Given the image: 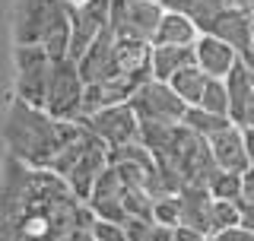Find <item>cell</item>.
I'll return each instance as SVG.
<instances>
[{
	"instance_id": "6da1fadb",
	"label": "cell",
	"mask_w": 254,
	"mask_h": 241,
	"mask_svg": "<svg viewBox=\"0 0 254 241\" xmlns=\"http://www.w3.org/2000/svg\"><path fill=\"white\" fill-rule=\"evenodd\" d=\"M95 216L48 168L3 159L0 241H92Z\"/></svg>"
},
{
	"instance_id": "7a4b0ae2",
	"label": "cell",
	"mask_w": 254,
	"mask_h": 241,
	"mask_svg": "<svg viewBox=\"0 0 254 241\" xmlns=\"http://www.w3.org/2000/svg\"><path fill=\"white\" fill-rule=\"evenodd\" d=\"M73 133H76V120L73 124L54 120L42 108H32L19 99H13L10 111H6L3 140L6 149H10L6 156H13L16 162L29 168H51L58 152L73 140Z\"/></svg>"
},
{
	"instance_id": "3957f363",
	"label": "cell",
	"mask_w": 254,
	"mask_h": 241,
	"mask_svg": "<svg viewBox=\"0 0 254 241\" xmlns=\"http://www.w3.org/2000/svg\"><path fill=\"white\" fill-rule=\"evenodd\" d=\"M16 48H45L51 58H67L70 6L64 0H16L13 13Z\"/></svg>"
},
{
	"instance_id": "277c9868",
	"label": "cell",
	"mask_w": 254,
	"mask_h": 241,
	"mask_svg": "<svg viewBox=\"0 0 254 241\" xmlns=\"http://www.w3.org/2000/svg\"><path fill=\"white\" fill-rule=\"evenodd\" d=\"M105 152L108 149L102 146L89 130H83V127L76 124L73 140L58 152V159L51 162L48 172H54L70 190H73V197H79L86 203L89 194H92V187H95V181H99V175L108 168Z\"/></svg>"
},
{
	"instance_id": "5b68a950",
	"label": "cell",
	"mask_w": 254,
	"mask_h": 241,
	"mask_svg": "<svg viewBox=\"0 0 254 241\" xmlns=\"http://www.w3.org/2000/svg\"><path fill=\"white\" fill-rule=\"evenodd\" d=\"M83 79H79L76 60L73 58H54L51 67V83H48L45 95V115H51L54 120L73 124L83 115Z\"/></svg>"
},
{
	"instance_id": "8992f818",
	"label": "cell",
	"mask_w": 254,
	"mask_h": 241,
	"mask_svg": "<svg viewBox=\"0 0 254 241\" xmlns=\"http://www.w3.org/2000/svg\"><path fill=\"white\" fill-rule=\"evenodd\" d=\"M51 67H54V58L45 51V48H35V45L16 48V99L32 105V108L45 111Z\"/></svg>"
},
{
	"instance_id": "52a82bcc",
	"label": "cell",
	"mask_w": 254,
	"mask_h": 241,
	"mask_svg": "<svg viewBox=\"0 0 254 241\" xmlns=\"http://www.w3.org/2000/svg\"><path fill=\"white\" fill-rule=\"evenodd\" d=\"M130 111L140 124H181L188 105L178 99L169 83H156V79H146L137 92L130 95Z\"/></svg>"
},
{
	"instance_id": "ba28073f",
	"label": "cell",
	"mask_w": 254,
	"mask_h": 241,
	"mask_svg": "<svg viewBox=\"0 0 254 241\" xmlns=\"http://www.w3.org/2000/svg\"><path fill=\"white\" fill-rule=\"evenodd\" d=\"M162 13L165 10L159 3H146V0H111L108 32L115 38H137V42L153 45Z\"/></svg>"
},
{
	"instance_id": "9c48e42d",
	"label": "cell",
	"mask_w": 254,
	"mask_h": 241,
	"mask_svg": "<svg viewBox=\"0 0 254 241\" xmlns=\"http://www.w3.org/2000/svg\"><path fill=\"white\" fill-rule=\"evenodd\" d=\"M83 130H89L105 149H118L127 143H137L140 136V120L133 118L130 105H115V108H102L95 115H83L76 120Z\"/></svg>"
},
{
	"instance_id": "30bf717a",
	"label": "cell",
	"mask_w": 254,
	"mask_h": 241,
	"mask_svg": "<svg viewBox=\"0 0 254 241\" xmlns=\"http://www.w3.org/2000/svg\"><path fill=\"white\" fill-rule=\"evenodd\" d=\"M111 19V0H83V3L70 6V45L67 58L79 60L95 38L108 29Z\"/></svg>"
},
{
	"instance_id": "8fae6325",
	"label": "cell",
	"mask_w": 254,
	"mask_h": 241,
	"mask_svg": "<svg viewBox=\"0 0 254 241\" xmlns=\"http://www.w3.org/2000/svg\"><path fill=\"white\" fill-rule=\"evenodd\" d=\"M197 32L210 38H219L222 45H229L242 60L251 58V22L248 13H235V10H216L206 19L197 22Z\"/></svg>"
},
{
	"instance_id": "7c38bea8",
	"label": "cell",
	"mask_w": 254,
	"mask_h": 241,
	"mask_svg": "<svg viewBox=\"0 0 254 241\" xmlns=\"http://www.w3.org/2000/svg\"><path fill=\"white\" fill-rule=\"evenodd\" d=\"M76 70H79V79L83 86H95V83H108V79H118L124 76L118 70V60H115V35L105 29L95 42L86 48V54L76 60Z\"/></svg>"
},
{
	"instance_id": "4fadbf2b",
	"label": "cell",
	"mask_w": 254,
	"mask_h": 241,
	"mask_svg": "<svg viewBox=\"0 0 254 241\" xmlns=\"http://www.w3.org/2000/svg\"><path fill=\"white\" fill-rule=\"evenodd\" d=\"M206 146H210V156L213 162H216L219 172H232V175H242L248 172V156H245V133L242 127L229 124L216 130L206 140Z\"/></svg>"
},
{
	"instance_id": "5bb4252c",
	"label": "cell",
	"mask_w": 254,
	"mask_h": 241,
	"mask_svg": "<svg viewBox=\"0 0 254 241\" xmlns=\"http://www.w3.org/2000/svg\"><path fill=\"white\" fill-rule=\"evenodd\" d=\"M238 60L242 58H238L229 45H222L219 38L197 35V42H194V67L200 70L206 79H226Z\"/></svg>"
},
{
	"instance_id": "9a60e30c",
	"label": "cell",
	"mask_w": 254,
	"mask_h": 241,
	"mask_svg": "<svg viewBox=\"0 0 254 241\" xmlns=\"http://www.w3.org/2000/svg\"><path fill=\"white\" fill-rule=\"evenodd\" d=\"M222 83H226V95H229V120L235 127H245V118L254 105V70L245 60H238Z\"/></svg>"
},
{
	"instance_id": "2e32d148",
	"label": "cell",
	"mask_w": 254,
	"mask_h": 241,
	"mask_svg": "<svg viewBox=\"0 0 254 241\" xmlns=\"http://www.w3.org/2000/svg\"><path fill=\"white\" fill-rule=\"evenodd\" d=\"M210 210H213V197L206 194V187H185L178 194V226L197 232L203 238H213Z\"/></svg>"
},
{
	"instance_id": "e0dca14e",
	"label": "cell",
	"mask_w": 254,
	"mask_h": 241,
	"mask_svg": "<svg viewBox=\"0 0 254 241\" xmlns=\"http://www.w3.org/2000/svg\"><path fill=\"white\" fill-rule=\"evenodd\" d=\"M185 67H194V45L190 48H175V45H153L149 51V76L156 83H169L175 73Z\"/></svg>"
},
{
	"instance_id": "ac0fdd59",
	"label": "cell",
	"mask_w": 254,
	"mask_h": 241,
	"mask_svg": "<svg viewBox=\"0 0 254 241\" xmlns=\"http://www.w3.org/2000/svg\"><path fill=\"white\" fill-rule=\"evenodd\" d=\"M149 42H137V38H115V60L118 70L124 76H137V79H153L149 76Z\"/></svg>"
},
{
	"instance_id": "d6986e66",
	"label": "cell",
	"mask_w": 254,
	"mask_h": 241,
	"mask_svg": "<svg viewBox=\"0 0 254 241\" xmlns=\"http://www.w3.org/2000/svg\"><path fill=\"white\" fill-rule=\"evenodd\" d=\"M197 26L188 19L185 13H172L165 10L162 19H159V29L153 35V45H175V48H190L197 42Z\"/></svg>"
},
{
	"instance_id": "ffe728a7",
	"label": "cell",
	"mask_w": 254,
	"mask_h": 241,
	"mask_svg": "<svg viewBox=\"0 0 254 241\" xmlns=\"http://www.w3.org/2000/svg\"><path fill=\"white\" fill-rule=\"evenodd\" d=\"M203 86H206V76L200 73L197 67H185L181 73H175L169 79V89L185 102L188 108H197L200 105V95H203Z\"/></svg>"
},
{
	"instance_id": "44dd1931",
	"label": "cell",
	"mask_w": 254,
	"mask_h": 241,
	"mask_svg": "<svg viewBox=\"0 0 254 241\" xmlns=\"http://www.w3.org/2000/svg\"><path fill=\"white\" fill-rule=\"evenodd\" d=\"M229 124H232L229 118H216V115H210V111H203V108H188L185 118H181V127H188V130L197 133L200 140H210L216 130H222V127H229Z\"/></svg>"
},
{
	"instance_id": "7402d4cb",
	"label": "cell",
	"mask_w": 254,
	"mask_h": 241,
	"mask_svg": "<svg viewBox=\"0 0 254 241\" xmlns=\"http://www.w3.org/2000/svg\"><path fill=\"white\" fill-rule=\"evenodd\" d=\"M108 165H133V168H143V172H156V162L146 149L137 143H127V146H118V149H108L105 152Z\"/></svg>"
},
{
	"instance_id": "603a6c76",
	"label": "cell",
	"mask_w": 254,
	"mask_h": 241,
	"mask_svg": "<svg viewBox=\"0 0 254 241\" xmlns=\"http://www.w3.org/2000/svg\"><path fill=\"white\" fill-rule=\"evenodd\" d=\"M203 111H210V115L216 118H229V95H226V83L222 79H206L203 86V95H200V105Z\"/></svg>"
},
{
	"instance_id": "cb8c5ba5",
	"label": "cell",
	"mask_w": 254,
	"mask_h": 241,
	"mask_svg": "<svg viewBox=\"0 0 254 241\" xmlns=\"http://www.w3.org/2000/svg\"><path fill=\"white\" fill-rule=\"evenodd\" d=\"M206 194L213 200H235L242 197V175H232V172H216L206 184Z\"/></svg>"
},
{
	"instance_id": "d4e9b609",
	"label": "cell",
	"mask_w": 254,
	"mask_h": 241,
	"mask_svg": "<svg viewBox=\"0 0 254 241\" xmlns=\"http://www.w3.org/2000/svg\"><path fill=\"white\" fill-rule=\"evenodd\" d=\"M232 226H238V203H232V200H213V210H210L213 235L232 229Z\"/></svg>"
},
{
	"instance_id": "484cf974",
	"label": "cell",
	"mask_w": 254,
	"mask_h": 241,
	"mask_svg": "<svg viewBox=\"0 0 254 241\" xmlns=\"http://www.w3.org/2000/svg\"><path fill=\"white\" fill-rule=\"evenodd\" d=\"M153 222L162 229L178 226V197H159L153 200Z\"/></svg>"
},
{
	"instance_id": "4316f807",
	"label": "cell",
	"mask_w": 254,
	"mask_h": 241,
	"mask_svg": "<svg viewBox=\"0 0 254 241\" xmlns=\"http://www.w3.org/2000/svg\"><path fill=\"white\" fill-rule=\"evenodd\" d=\"M92 241H127V229L115 222H92Z\"/></svg>"
},
{
	"instance_id": "83f0119b",
	"label": "cell",
	"mask_w": 254,
	"mask_h": 241,
	"mask_svg": "<svg viewBox=\"0 0 254 241\" xmlns=\"http://www.w3.org/2000/svg\"><path fill=\"white\" fill-rule=\"evenodd\" d=\"M216 10H235V13H254V0H210Z\"/></svg>"
},
{
	"instance_id": "f1b7e54d",
	"label": "cell",
	"mask_w": 254,
	"mask_h": 241,
	"mask_svg": "<svg viewBox=\"0 0 254 241\" xmlns=\"http://www.w3.org/2000/svg\"><path fill=\"white\" fill-rule=\"evenodd\" d=\"M213 241H254V232L242 229V226H232V229H226V232H216Z\"/></svg>"
},
{
	"instance_id": "f546056e",
	"label": "cell",
	"mask_w": 254,
	"mask_h": 241,
	"mask_svg": "<svg viewBox=\"0 0 254 241\" xmlns=\"http://www.w3.org/2000/svg\"><path fill=\"white\" fill-rule=\"evenodd\" d=\"M242 203H254V168L248 165V172H242Z\"/></svg>"
},
{
	"instance_id": "4dcf8cb0",
	"label": "cell",
	"mask_w": 254,
	"mask_h": 241,
	"mask_svg": "<svg viewBox=\"0 0 254 241\" xmlns=\"http://www.w3.org/2000/svg\"><path fill=\"white\" fill-rule=\"evenodd\" d=\"M238 203V226L254 232V203H242V200H235Z\"/></svg>"
},
{
	"instance_id": "1f68e13d",
	"label": "cell",
	"mask_w": 254,
	"mask_h": 241,
	"mask_svg": "<svg viewBox=\"0 0 254 241\" xmlns=\"http://www.w3.org/2000/svg\"><path fill=\"white\" fill-rule=\"evenodd\" d=\"M172 241H203V235H197V232H190L185 226H175L172 229Z\"/></svg>"
},
{
	"instance_id": "d6a6232c",
	"label": "cell",
	"mask_w": 254,
	"mask_h": 241,
	"mask_svg": "<svg viewBox=\"0 0 254 241\" xmlns=\"http://www.w3.org/2000/svg\"><path fill=\"white\" fill-rule=\"evenodd\" d=\"M245 133V156H248V165L254 168V130H242Z\"/></svg>"
},
{
	"instance_id": "836d02e7",
	"label": "cell",
	"mask_w": 254,
	"mask_h": 241,
	"mask_svg": "<svg viewBox=\"0 0 254 241\" xmlns=\"http://www.w3.org/2000/svg\"><path fill=\"white\" fill-rule=\"evenodd\" d=\"M242 130H254V105L248 111V118H245V127H242Z\"/></svg>"
},
{
	"instance_id": "e575fe53",
	"label": "cell",
	"mask_w": 254,
	"mask_h": 241,
	"mask_svg": "<svg viewBox=\"0 0 254 241\" xmlns=\"http://www.w3.org/2000/svg\"><path fill=\"white\" fill-rule=\"evenodd\" d=\"M248 22H251V51H254V13L248 16Z\"/></svg>"
},
{
	"instance_id": "d590c367",
	"label": "cell",
	"mask_w": 254,
	"mask_h": 241,
	"mask_svg": "<svg viewBox=\"0 0 254 241\" xmlns=\"http://www.w3.org/2000/svg\"><path fill=\"white\" fill-rule=\"evenodd\" d=\"M64 3H67V6H76V3H83V0H64Z\"/></svg>"
},
{
	"instance_id": "8d00e7d4",
	"label": "cell",
	"mask_w": 254,
	"mask_h": 241,
	"mask_svg": "<svg viewBox=\"0 0 254 241\" xmlns=\"http://www.w3.org/2000/svg\"><path fill=\"white\" fill-rule=\"evenodd\" d=\"M245 63H248V67L254 70V51H251V58H248V60H245Z\"/></svg>"
},
{
	"instance_id": "74e56055",
	"label": "cell",
	"mask_w": 254,
	"mask_h": 241,
	"mask_svg": "<svg viewBox=\"0 0 254 241\" xmlns=\"http://www.w3.org/2000/svg\"><path fill=\"white\" fill-rule=\"evenodd\" d=\"M203 241H213V238H203Z\"/></svg>"
}]
</instances>
